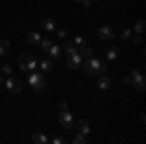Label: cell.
I'll return each instance as SVG.
<instances>
[{
  "label": "cell",
  "mask_w": 146,
  "mask_h": 144,
  "mask_svg": "<svg viewBox=\"0 0 146 144\" xmlns=\"http://www.w3.org/2000/svg\"><path fill=\"white\" fill-rule=\"evenodd\" d=\"M60 51H62V49H60L58 45H55V43H53L51 47H49V51H47V53H49V56H51V58H58Z\"/></svg>",
  "instance_id": "obj_17"
},
{
  "label": "cell",
  "mask_w": 146,
  "mask_h": 144,
  "mask_svg": "<svg viewBox=\"0 0 146 144\" xmlns=\"http://www.w3.org/2000/svg\"><path fill=\"white\" fill-rule=\"evenodd\" d=\"M140 43H142V37H140V35L133 37V45H140Z\"/></svg>",
  "instance_id": "obj_27"
},
{
  "label": "cell",
  "mask_w": 146,
  "mask_h": 144,
  "mask_svg": "<svg viewBox=\"0 0 146 144\" xmlns=\"http://www.w3.org/2000/svg\"><path fill=\"white\" fill-rule=\"evenodd\" d=\"M0 84H2V82H0Z\"/></svg>",
  "instance_id": "obj_32"
},
{
  "label": "cell",
  "mask_w": 146,
  "mask_h": 144,
  "mask_svg": "<svg viewBox=\"0 0 146 144\" xmlns=\"http://www.w3.org/2000/svg\"><path fill=\"white\" fill-rule=\"evenodd\" d=\"M107 70V64L101 60V58H96V56H90L86 62H84V72L88 76H94V74H105Z\"/></svg>",
  "instance_id": "obj_1"
},
{
  "label": "cell",
  "mask_w": 146,
  "mask_h": 144,
  "mask_svg": "<svg viewBox=\"0 0 146 144\" xmlns=\"http://www.w3.org/2000/svg\"><path fill=\"white\" fill-rule=\"evenodd\" d=\"M8 53H10V43L6 39H0V56L8 55Z\"/></svg>",
  "instance_id": "obj_19"
},
{
  "label": "cell",
  "mask_w": 146,
  "mask_h": 144,
  "mask_svg": "<svg viewBox=\"0 0 146 144\" xmlns=\"http://www.w3.org/2000/svg\"><path fill=\"white\" fill-rule=\"evenodd\" d=\"M51 142H53V144H62V142H64V140H62V138H58V136H55V138H53Z\"/></svg>",
  "instance_id": "obj_28"
},
{
  "label": "cell",
  "mask_w": 146,
  "mask_h": 144,
  "mask_svg": "<svg viewBox=\"0 0 146 144\" xmlns=\"http://www.w3.org/2000/svg\"><path fill=\"white\" fill-rule=\"evenodd\" d=\"M125 84H129V86H135L136 90H140V92H142V90H144L146 80H144V76H142V72L135 68V70H133L129 76L125 78Z\"/></svg>",
  "instance_id": "obj_3"
},
{
  "label": "cell",
  "mask_w": 146,
  "mask_h": 144,
  "mask_svg": "<svg viewBox=\"0 0 146 144\" xmlns=\"http://www.w3.org/2000/svg\"><path fill=\"white\" fill-rule=\"evenodd\" d=\"M27 84H29V86H31V88H33L35 92H41V90H45L47 80H45V76H43L41 72L33 70V72L29 74V78H27Z\"/></svg>",
  "instance_id": "obj_4"
},
{
  "label": "cell",
  "mask_w": 146,
  "mask_h": 144,
  "mask_svg": "<svg viewBox=\"0 0 146 144\" xmlns=\"http://www.w3.org/2000/svg\"><path fill=\"white\" fill-rule=\"evenodd\" d=\"M4 86H6V90L12 92V94H20V92H22V82H20L18 78H14V76H8V80L4 82Z\"/></svg>",
  "instance_id": "obj_5"
},
{
  "label": "cell",
  "mask_w": 146,
  "mask_h": 144,
  "mask_svg": "<svg viewBox=\"0 0 146 144\" xmlns=\"http://www.w3.org/2000/svg\"><path fill=\"white\" fill-rule=\"evenodd\" d=\"M117 56H119V49H117V47H109V49L105 51V58H107V60H115Z\"/></svg>",
  "instance_id": "obj_13"
},
{
  "label": "cell",
  "mask_w": 146,
  "mask_h": 144,
  "mask_svg": "<svg viewBox=\"0 0 146 144\" xmlns=\"http://www.w3.org/2000/svg\"><path fill=\"white\" fill-rule=\"evenodd\" d=\"M37 68H41V72H51L55 64H53V58H43V60H39V64Z\"/></svg>",
  "instance_id": "obj_9"
},
{
  "label": "cell",
  "mask_w": 146,
  "mask_h": 144,
  "mask_svg": "<svg viewBox=\"0 0 146 144\" xmlns=\"http://www.w3.org/2000/svg\"><path fill=\"white\" fill-rule=\"evenodd\" d=\"M58 123H60V127H62V129H72V123H74L72 113H68V111L64 109L60 115H58Z\"/></svg>",
  "instance_id": "obj_6"
},
{
  "label": "cell",
  "mask_w": 146,
  "mask_h": 144,
  "mask_svg": "<svg viewBox=\"0 0 146 144\" xmlns=\"http://www.w3.org/2000/svg\"><path fill=\"white\" fill-rule=\"evenodd\" d=\"M66 64H68V68H78L80 64H82V55L80 53H74V55H68V60H66Z\"/></svg>",
  "instance_id": "obj_8"
},
{
  "label": "cell",
  "mask_w": 146,
  "mask_h": 144,
  "mask_svg": "<svg viewBox=\"0 0 146 144\" xmlns=\"http://www.w3.org/2000/svg\"><path fill=\"white\" fill-rule=\"evenodd\" d=\"M31 140H33L35 144H47L49 142V138H47L45 134H41V133H35L33 136H31Z\"/></svg>",
  "instance_id": "obj_18"
},
{
  "label": "cell",
  "mask_w": 146,
  "mask_h": 144,
  "mask_svg": "<svg viewBox=\"0 0 146 144\" xmlns=\"http://www.w3.org/2000/svg\"><path fill=\"white\" fill-rule=\"evenodd\" d=\"M41 27H43L45 31H49V33H51V31H55V29H56V23L53 22L51 18H47V20H41Z\"/></svg>",
  "instance_id": "obj_11"
},
{
  "label": "cell",
  "mask_w": 146,
  "mask_h": 144,
  "mask_svg": "<svg viewBox=\"0 0 146 144\" xmlns=\"http://www.w3.org/2000/svg\"><path fill=\"white\" fill-rule=\"evenodd\" d=\"M119 35H121V39H125V41H129V39L133 37V29H129V27H123Z\"/></svg>",
  "instance_id": "obj_20"
},
{
  "label": "cell",
  "mask_w": 146,
  "mask_h": 144,
  "mask_svg": "<svg viewBox=\"0 0 146 144\" xmlns=\"http://www.w3.org/2000/svg\"><path fill=\"white\" fill-rule=\"evenodd\" d=\"M25 41L31 43V45H39L41 43V35L37 33V31H27L25 33Z\"/></svg>",
  "instance_id": "obj_10"
},
{
  "label": "cell",
  "mask_w": 146,
  "mask_h": 144,
  "mask_svg": "<svg viewBox=\"0 0 146 144\" xmlns=\"http://www.w3.org/2000/svg\"><path fill=\"white\" fill-rule=\"evenodd\" d=\"M90 2H96V0H90Z\"/></svg>",
  "instance_id": "obj_30"
},
{
  "label": "cell",
  "mask_w": 146,
  "mask_h": 144,
  "mask_svg": "<svg viewBox=\"0 0 146 144\" xmlns=\"http://www.w3.org/2000/svg\"><path fill=\"white\" fill-rule=\"evenodd\" d=\"M37 64H39V60H37L31 53H23V55L18 56V66L22 68L23 72H25V70H27V72L37 70Z\"/></svg>",
  "instance_id": "obj_2"
},
{
  "label": "cell",
  "mask_w": 146,
  "mask_h": 144,
  "mask_svg": "<svg viewBox=\"0 0 146 144\" xmlns=\"http://www.w3.org/2000/svg\"><path fill=\"white\" fill-rule=\"evenodd\" d=\"M39 45H41V49L47 53V51H49V47L53 45V41H51V39H41V43H39Z\"/></svg>",
  "instance_id": "obj_22"
},
{
  "label": "cell",
  "mask_w": 146,
  "mask_h": 144,
  "mask_svg": "<svg viewBox=\"0 0 146 144\" xmlns=\"http://www.w3.org/2000/svg\"><path fill=\"white\" fill-rule=\"evenodd\" d=\"M2 74H6V76H12V66H10V64H4V66H2Z\"/></svg>",
  "instance_id": "obj_25"
},
{
  "label": "cell",
  "mask_w": 146,
  "mask_h": 144,
  "mask_svg": "<svg viewBox=\"0 0 146 144\" xmlns=\"http://www.w3.org/2000/svg\"><path fill=\"white\" fill-rule=\"evenodd\" d=\"M82 2H84V6H86V8H90V6H92V2H90V0H82Z\"/></svg>",
  "instance_id": "obj_29"
},
{
  "label": "cell",
  "mask_w": 146,
  "mask_h": 144,
  "mask_svg": "<svg viewBox=\"0 0 146 144\" xmlns=\"http://www.w3.org/2000/svg\"><path fill=\"white\" fill-rule=\"evenodd\" d=\"M98 35H100V39H105V41H111L113 37H115V31H113L109 25H101L100 29H98Z\"/></svg>",
  "instance_id": "obj_7"
},
{
  "label": "cell",
  "mask_w": 146,
  "mask_h": 144,
  "mask_svg": "<svg viewBox=\"0 0 146 144\" xmlns=\"http://www.w3.org/2000/svg\"><path fill=\"white\" fill-rule=\"evenodd\" d=\"M72 43H74V47H76V49H78L80 45L84 43V39H82V35H76V37H74V41H72Z\"/></svg>",
  "instance_id": "obj_24"
},
{
  "label": "cell",
  "mask_w": 146,
  "mask_h": 144,
  "mask_svg": "<svg viewBox=\"0 0 146 144\" xmlns=\"http://www.w3.org/2000/svg\"><path fill=\"white\" fill-rule=\"evenodd\" d=\"M76 2H82V0H76Z\"/></svg>",
  "instance_id": "obj_31"
},
{
  "label": "cell",
  "mask_w": 146,
  "mask_h": 144,
  "mask_svg": "<svg viewBox=\"0 0 146 144\" xmlns=\"http://www.w3.org/2000/svg\"><path fill=\"white\" fill-rule=\"evenodd\" d=\"M78 53H80L82 56H88V58H90V56L94 55V51H92V47H90V45H86V43H82V45L78 47Z\"/></svg>",
  "instance_id": "obj_12"
},
{
  "label": "cell",
  "mask_w": 146,
  "mask_h": 144,
  "mask_svg": "<svg viewBox=\"0 0 146 144\" xmlns=\"http://www.w3.org/2000/svg\"><path fill=\"white\" fill-rule=\"evenodd\" d=\"M78 133H82V134L90 133V123L86 121V119H80L78 121Z\"/></svg>",
  "instance_id": "obj_15"
},
{
  "label": "cell",
  "mask_w": 146,
  "mask_h": 144,
  "mask_svg": "<svg viewBox=\"0 0 146 144\" xmlns=\"http://www.w3.org/2000/svg\"><path fill=\"white\" fill-rule=\"evenodd\" d=\"M109 86H111V80L103 74V76L98 80V88H100V90H109Z\"/></svg>",
  "instance_id": "obj_14"
},
{
  "label": "cell",
  "mask_w": 146,
  "mask_h": 144,
  "mask_svg": "<svg viewBox=\"0 0 146 144\" xmlns=\"http://www.w3.org/2000/svg\"><path fill=\"white\" fill-rule=\"evenodd\" d=\"M133 31H136L138 35H142V31H144V22H142V20H138V22L135 23V27H133Z\"/></svg>",
  "instance_id": "obj_21"
},
{
  "label": "cell",
  "mask_w": 146,
  "mask_h": 144,
  "mask_svg": "<svg viewBox=\"0 0 146 144\" xmlns=\"http://www.w3.org/2000/svg\"><path fill=\"white\" fill-rule=\"evenodd\" d=\"M72 142H74V144H84V142H86V136L80 133V134H76V136L72 138Z\"/></svg>",
  "instance_id": "obj_23"
},
{
  "label": "cell",
  "mask_w": 146,
  "mask_h": 144,
  "mask_svg": "<svg viewBox=\"0 0 146 144\" xmlns=\"http://www.w3.org/2000/svg\"><path fill=\"white\" fill-rule=\"evenodd\" d=\"M58 37L66 39V37H68V29H64V27H62V29H58Z\"/></svg>",
  "instance_id": "obj_26"
},
{
  "label": "cell",
  "mask_w": 146,
  "mask_h": 144,
  "mask_svg": "<svg viewBox=\"0 0 146 144\" xmlns=\"http://www.w3.org/2000/svg\"><path fill=\"white\" fill-rule=\"evenodd\" d=\"M62 51H64L66 55H74V53H78V49L74 47V43H72V41H66V43L62 45Z\"/></svg>",
  "instance_id": "obj_16"
}]
</instances>
